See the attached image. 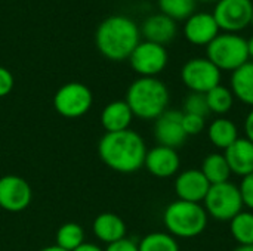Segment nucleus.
Instances as JSON below:
<instances>
[{
	"label": "nucleus",
	"mask_w": 253,
	"mask_h": 251,
	"mask_svg": "<svg viewBox=\"0 0 253 251\" xmlns=\"http://www.w3.org/2000/svg\"><path fill=\"white\" fill-rule=\"evenodd\" d=\"M224 155L231 173L242 178L253 173V143L249 139L239 138L224 151Z\"/></svg>",
	"instance_id": "f3484780"
},
{
	"label": "nucleus",
	"mask_w": 253,
	"mask_h": 251,
	"mask_svg": "<svg viewBox=\"0 0 253 251\" xmlns=\"http://www.w3.org/2000/svg\"><path fill=\"white\" fill-rule=\"evenodd\" d=\"M168 234L178 238H194L208 226V213L202 204L176 200L163 213Z\"/></svg>",
	"instance_id": "20e7f679"
},
{
	"label": "nucleus",
	"mask_w": 253,
	"mask_h": 251,
	"mask_svg": "<svg viewBox=\"0 0 253 251\" xmlns=\"http://www.w3.org/2000/svg\"><path fill=\"white\" fill-rule=\"evenodd\" d=\"M197 0H159L160 13L176 21H187L196 10Z\"/></svg>",
	"instance_id": "a878e982"
},
{
	"label": "nucleus",
	"mask_w": 253,
	"mask_h": 251,
	"mask_svg": "<svg viewBox=\"0 0 253 251\" xmlns=\"http://www.w3.org/2000/svg\"><path fill=\"white\" fill-rule=\"evenodd\" d=\"M40 251H67V250L61 249V247H58V246L55 244V246H49V247H44V249H42Z\"/></svg>",
	"instance_id": "c9c22d12"
},
{
	"label": "nucleus",
	"mask_w": 253,
	"mask_h": 251,
	"mask_svg": "<svg viewBox=\"0 0 253 251\" xmlns=\"http://www.w3.org/2000/svg\"><path fill=\"white\" fill-rule=\"evenodd\" d=\"M168 59L169 56L165 46L147 40L141 41L129 56L132 70L141 77L159 75L166 68Z\"/></svg>",
	"instance_id": "9d476101"
},
{
	"label": "nucleus",
	"mask_w": 253,
	"mask_h": 251,
	"mask_svg": "<svg viewBox=\"0 0 253 251\" xmlns=\"http://www.w3.org/2000/svg\"><path fill=\"white\" fill-rule=\"evenodd\" d=\"M203 1H218V0H203Z\"/></svg>",
	"instance_id": "4c0bfd02"
},
{
	"label": "nucleus",
	"mask_w": 253,
	"mask_h": 251,
	"mask_svg": "<svg viewBox=\"0 0 253 251\" xmlns=\"http://www.w3.org/2000/svg\"><path fill=\"white\" fill-rule=\"evenodd\" d=\"M139 251H179V246L170 234L151 232L138 243Z\"/></svg>",
	"instance_id": "bb28decb"
},
{
	"label": "nucleus",
	"mask_w": 253,
	"mask_h": 251,
	"mask_svg": "<svg viewBox=\"0 0 253 251\" xmlns=\"http://www.w3.org/2000/svg\"><path fill=\"white\" fill-rule=\"evenodd\" d=\"M74 251H104L99 246L92 244V243H83L80 247H77Z\"/></svg>",
	"instance_id": "72a5a7b5"
},
{
	"label": "nucleus",
	"mask_w": 253,
	"mask_h": 251,
	"mask_svg": "<svg viewBox=\"0 0 253 251\" xmlns=\"http://www.w3.org/2000/svg\"><path fill=\"white\" fill-rule=\"evenodd\" d=\"M125 101L133 117L157 120L169 105V90L157 77H139L129 86Z\"/></svg>",
	"instance_id": "7ed1b4c3"
},
{
	"label": "nucleus",
	"mask_w": 253,
	"mask_h": 251,
	"mask_svg": "<svg viewBox=\"0 0 253 251\" xmlns=\"http://www.w3.org/2000/svg\"><path fill=\"white\" fill-rule=\"evenodd\" d=\"M182 127L187 136L200 135L206 127V118L194 114H185L182 112Z\"/></svg>",
	"instance_id": "c85d7f7f"
},
{
	"label": "nucleus",
	"mask_w": 253,
	"mask_h": 251,
	"mask_svg": "<svg viewBox=\"0 0 253 251\" xmlns=\"http://www.w3.org/2000/svg\"><path fill=\"white\" fill-rule=\"evenodd\" d=\"M95 237L107 246L126 238V225L123 219L114 213H101L92 225Z\"/></svg>",
	"instance_id": "6ab92c4d"
},
{
	"label": "nucleus",
	"mask_w": 253,
	"mask_h": 251,
	"mask_svg": "<svg viewBox=\"0 0 253 251\" xmlns=\"http://www.w3.org/2000/svg\"><path fill=\"white\" fill-rule=\"evenodd\" d=\"M154 138L159 145L176 149L187 141L182 127V112L176 109H166L154 123Z\"/></svg>",
	"instance_id": "f8f14e48"
},
{
	"label": "nucleus",
	"mask_w": 253,
	"mask_h": 251,
	"mask_svg": "<svg viewBox=\"0 0 253 251\" xmlns=\"http://www.w3.org/2000/svg\"><path fill=\"white\" fill-rule=\"evenodd\" d=\"M219 31L213 15L209 12H194L184 25V36L194 46H208Z\"/></svg>",
	"instance_id": "4468645a"
},
{
	"label": "nucleus",
	"mask_w": 253,
	"mask_h": 251,
	"mask_svg": "<svg viewBox=\"0 0 253 251\" xmlns=\"http://www.w3.org/2000/svg\"><path fill=\"white\" fill-rule=\"evenodd\" d=\"M206 101H208V107L209 111L218 115H224L227 114L234 104V95L231 92V89L218 84L216 87H213L212 90H209L206 93Z\"/></svg>",
	"instance_id": "393cba45"
},
{
	"label": "nucleus",
	"mask_w": 253,
	"mask_h": 251,
	"mask_svg": "<svg viewBox=\"0 0 253 251\" xmlns=\"http://www.w3.org/2000/svg\"><path fill=\"white\" fill-rule=\"evenodd\" d=\"M206 58L219 71H236L249 62L248 40L236 33H219L208 46Z\"/></svg>",
	"instance_id": "39448f33"
},
{
	"label": "nucleus",
	"mask_w": 253,
	"mask_h": 251,
	"mask_svg": "<svg viewBox=\"0 0 253 251\" xmlns=\"http://www.w3.org/2000/svg\"><path fill=\"white\" fill-rule=\"evenodd\" d=\"M182 112L194 114V115H200V117L206 118L211 114L209 107H208V101H206V93L191 92L184 101V111Z\"/></svg>",
	"instance_id": "cd10ccee"
},
{
	"label": "nucleus",
	"mask_w": 253,
	"mask_h": 251,
	"mask_svg": "<svg viewBox=\"0 0 253 251\" xmlns=\"http://www.w3.org/2000/svg\"><path fill=\"white\" fill-rule=\"evenodd\" d=\"M251 25H252V27H253V13H252V22H251Z\"/></svg>",
	"instance_id": "58836bf2"
},
{
	"label": "nucleus",
	"mask_w": 253,
	"mask_h": 251,
	"mask_svg": "<svg viewBox=\"0 0 253 251\" xmlns=\"http://www.w3.org/2000/svg\"><path fill=\"white\" fill-rule=\"evenodd\" d=\"M95 43L99 53L110 61L129 59L141 43V30L133 19L125 15H113L104 19L96 33Z\"/></svg>",
	"instance_id": "f03ea898"
},
{
	"label": "nucleus",
	"mask_w": 253,
	"mask_h": 251,
	"mask_svg": "<svg viewBox=\"0 0 253 251\" xmlns=\"http://www.w3.org/2000/svg\"><path fill=\"white\" fill-rule=\"evenodd\" d=\"M139 30L147 41L166 46L176 36V22L163 13H154L142 22Z\"/></svg>",
	"instance_id": "dca6fc26"
},
{
	"label": "nucleus",
	"mask_w": 253,
	"mask_h": 251,
	"mask_svg": "<svg viewBox=\"0 0 253 251\" xmlns=\"http://www.w3.org/2000/svg\"><path fill=\"white\" fill-rule=\"evenodd\" d=\"M182 83L196 93H208L221 84V71L208 58H193L181 70Z\"/></svg>",
	"instance_id": "1a4fd4ad"
},
{
	"label": "nucleus",
	"mask_w": 253,
	"mask_h": 251,
	"mask_svg": "<svg viewBox=\"0 0 253 251\" xmlns=\"http://www.w3.org/2000/svg\"><path fill=\"white\" fill-rule=\"evenodd\" d=\"M239 189H240V195H242V200H243V206H246L251 210H253V173L245 176L242 179V183H240Z\"/></svg>",
	"instance_id": "c756f323"
},
{
	"label": "nucleus",
	"mask_w": 253,
	"mask_h": 251,
	"mask_svg": "<svg viewBox=\"0 0 253 251\" xmlns=\"http://www.w3.org/2000/svg\"><path fill=\"white\" fill-rule=\"evenodd\" d=\"M179 166H181V160L176 149L162 145H157L150 151H147L145 161H144V167L148 170V173H151L159 179L172 178L179 170Z\"/></svg>",
	"instance_id": "2eb2a0df"
},
{
	"label": "nucleus",
	"mask_w": 253,
	"mask_h": 251,
	"mask_svg": "<svg viewBox=\"0 0 253 251\" xmlns=\"http://www.w3.org/2000/svg\"><path fill=\"white\" fill-rule=\"evenodd\" d=\"M56 246L67 251H74L84 243V231L79 223H64L56 231Z\"/></svg>",
	"instance_id": "b1692460"
},
{
	"label": "nucleus",
	"mask_w": 253,
	"mask_h": 251,
	"mask_svg": "<svg viewBox=\"0 0 253 251\" xmlns=\"http://www.w3.org/2000/svg\"><path fill=\"white\" fill-rule=\"evenodd\" d=\"M133 112L126 101H113L101 112V124L107 133L127 130L132 124Z\"/></svg>",
	"instance_id": "a211bd4d"
},
{
	"label": "nucleus",
	"mask_w": 253,
	"mask_h": 251,
	"mask_svg": "<svg viewBox=\"0 0 253 251\" xmlns=\"http://www.w3.org/2000/svg\"><path fill=\"white\" fill-rule=\"evenodd\" d=\"M33 198L28 182L19 176L7 175L0 178V207L6 212L18 213L25 210Z\"/></svg>",
	"instance_id": "9b49d317"
},
{
	"label": "nucleus",
	"mask_w": 253,
	"mask_h": 251,
	"mask_svg": "<svg viewBox=\"0 0 253 251\" xmlns=\"http://www.w3.org/2000/svg\"><path fill=\"white\" fill-rule=\"evenodd\" d=\"M13 84H15V80H13L12 72L7 68L0 67V98L7 96L12 92Z\"/></svg>",
	"instance_id": "7c9ffc66"
},
{
	"label": "nucleus",
	"mask_w": 253,
	"mask_h": 251,
	"mask_svg": "<svg viewBox=\"0 0 253 251\" xmlns=\"http://www.w3.org/2000/svg\"><path fill=\"white\" fill-rule=\"evenodd\" d=\"M230 223L231 235L240 246H253V213L240 212Z\"/></svg>",
	"instance_id": "5701e85b"
},
{
	"label": "nucleus",
	"mask_w": 253,
	"mask_h": 251,
	"mask_svg": "<svg viewBox=\"0 0 253 251\" xmlns=\"http://www.w3.org/2000/svg\"><path fill=\"white\" fill-rule=\"evenodd\" d=\"M93 104L90 89L79 81L65 83L53 96L55 111L65 118H79L89 112Z\"/></svg>",
	"instance_id": "0eeeda50"
},
{
	"label": "nucleus",
	"mask_w": 253,
	"mask_h": 251,
	"mask_svg": "<svg viewBox=\"0 0 253 251\" xmlns=\"http://www.w3.org/2000/svg\"><path fill=\"white\" fill-rule=\"evenodd\" d=\"M102 163L119 173H135L144 167L147 146L139 133L132 129L105 133L98 143Z\"/></svg>",
	"instance_id": "f257e3e1"
},
{
	"label": "nucleus",
	"mask_w": 253,
	"mask_h": 251,
	"mask_svg": "<svg viewBox=\"0 0 253 251\" xmlns=\"http://www.w3.org/2000/svg\"><path fill=\"white\" fill-rule=\"evenodd\" d=\"M248 52H249V58L253 59V36L248 40Z\"/></svg>",
	"instance_id": "f704fd0d"
},
{
	"label": "nucleus",
	"mask_w": 253,
	"mask_h": 251,
	"mask_svg": "<svg viewBox=\"0 0 253 251\" xmlns=\"http://www.w3.org/2000/svg\"><path fill=\"white\" fill-rule=\"evenodd\" d=\"M252 0H218L212 12L219 30L239 33L252 22Z\"/></svg>",
	"instance_id": "6e6552de"
},
{
	"label": "nucleus",
	"mask_w": 253,
	"mask_h": 251,
	"mask_svg": "<svg viewBox=\"0 0 253 251\" xmlns=\"http://www.w3.org/2000/svg\"><path fill=\"white\" fill-rule=\"evenodd\" d=\"M203 203L208 216L221 222H230L240 212H243L240 189L231 182L211 185V189Z\"/></svg>",
	"instance_id": "423d86ee"
},
{
	"label": "nucleus",
	"mask_w": 253,
	"mask_h": 251,
	"mask_svg": "<svg viewBox=\"0 0 253 251\" xmlns=\"http://www.w3.org/2000/svg\"><path fill=\"white\" fill-rule=\"evenodd\" d=\"M245 132H246V139H249L253 143V109L248 114L245 120Z\"/></svg>",
	"instance_id": "473e14b6"
},
{
	"label": "nucleus",
	"mask_w": 253,
	"mask_h": 251,
	"mask_svg": "<svg viewBox=\"0 0 253 251\" xmlns=\"http://www.w3.org/2000/svg\"><path fill=\"white\" fill-rule=\"evenodd\" d=\"M231 92L234 98L253 107V61L246 62L231 74Z\"/></svg>",
	"instance_id": "aec40b11"
},
{
	"label": "nucleus",
	"mask_w": 253,
	"mask_h": 251,
	"mask_svg": "<svg viewBox=\"0 0 253 251\" xmlns=\"http://www.w3.org/2000/svg\"><path fill=\"white\" fill-rule=\"evenodd\" d=\"M104 251H139L138 244L133 240L129 238H123L117 243H113L110 246H107V249Z\"/></svg>",
	"instance_id": "2f4dec72"
},
{
	"label": "nucleus",
	"mask_w": 253,
	"mask_h": 251,
	"mask_svg": "<svg viewBox=\"0 0 253 251\" xmlns=\"http://www.w3.org/2000/svg\"><path fill=\"white\" fill-rule=\"evenodd\" d=\"M211 189V183L202 173V170L188 169L178 175L175 179V192L178 200L187 203H203L208 192Z\"/></svg>",
	"instance_id": "ddd939ff"
},
{
	"label": "nucleus",
	"mask_w": 253,
	"mask_h": 251,
	"mask_svg": "<svg viewBox=\"0 0 253 251\" xmlns=\"http://www.w3.org/2000/svg\"><path fill=\"white\" fill-rule=\"evenodd\" d=\"M208 136L215 148L225 151L239 139L237 126L228 118H218L213 120L208 129Z\"/></svg>",
	"instance_id": "412c9836"
},
{
	"label": "nucleus",
	"mask_w": 253,
	"mask_h": 251,
	"mask_svg": "<svg viewBox=\"0 0 253 251\" xmlns=\"http://www.w3.org/2000/svg\"><path fill=\"white\" fill-rule=\"evenodd\" d=\"M200 170H202V173L205 175V178L208 179V182L211 185L230 182L231 170H230V166H228L224 154H219V152L209 154L203 160V164H202Z\"/></svg>",
	"instance_id": "4be33fe9"
},
{
	"label": "nucleus",
	"mask_w": 253,
	"mask_h": 251,
	"mask_svg": "<svg viewBox=\"0 0 253 251\" xmlns=\"http://www.w3.org/2000/svg\"><path fill=\"white\" fill-rule=\"evenodd\" d=\"M234 251H253V246H239Z\"/></svg>",
	"instance_id": "e433bc0d"
}]
</instances>
